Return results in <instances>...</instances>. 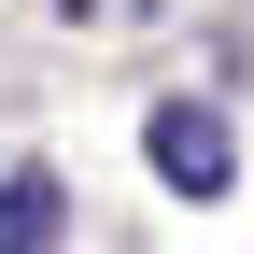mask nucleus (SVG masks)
I'll use <instances>...</instances> for the list:
<instances>
[{"label": "nucleus", "mask_w": 254, "mask_h": 254, "mask_svg": "<svg viewBox=\"0 0 254 254\" xmlns=\"http://www.w3.org/2000/svg\"><path fill=\"white\" fill-rule=\"evenodd\" d=\"M141 170L170 184V198H226V184H240V127L212 99H155L141 113Z\"/></svg>", "instance_id": "1"}, {"label": "nucleus", "mask_w": 254, "mask_h": 254, "mask_svg": "<svg viewBox=\"0 0 254 254\" xmlns=\"http://www.w3.org/2000/svg\"><path fill=\"white\" fill-rule=\"evenodd\" d=\"M57 226H71L57 170H0V254H57Z\"/></svg>", "instance_id": "2"}]
</instances>
